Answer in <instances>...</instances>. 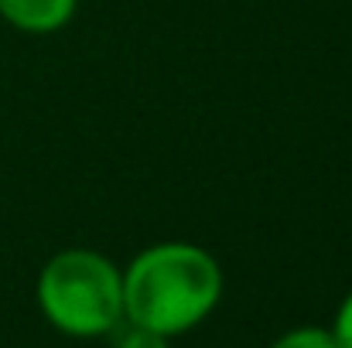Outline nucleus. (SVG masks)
Returning a JSON list of instances; mask_svg holds the SVG:
<instances>
[{
	"mask_svg": "<svg viewBox=\"0 0 352 348\" xmlns=\"http://www.w3.org/2000/svg\"><path fill=\"white\" fill-rule=\"evenodd\" d=\"M223 290V266L206 246L151 242L123 266V321L178 338L212 318Z\"/></svg>",
	"mask_w": 352,
	"mask_h": 348,
	"instance_id": "f257e3e1",
	"label": "nucleus"
},
{
	"mask_svg": "<svg viewBox=\"0 0 352 348\" xmlns=\"http://www.w3.org/2000/svg\"><path fill=\"white\" fill-rule=\"evenodd\" d=\"M34 301L58 335L107 338L123 325V266L89 246L58 249L38 270Z\"/></svg>",
	"mask_w": 352,
	"mask_h": 348,
	"instance_id": "f03ea898",
	"label": "nucleus"
},
{
	"mask_svg": "<svg viewBox=\"0 0 352 348\" xmlns=\"http://www.w3.org/2000/svg\"><path fill=\"white\" fill-rule=\"evenodd\" d=\"M79 0H0V17L21 34H55L72 24Z\"/></svg>",
	"mask_w": 352,
	"mask_h": 348,
	"instance_id": "7ed1b4c3",
	"label": "nucleus"
},
{
	"mask_svg": "<svg viewBox=\"0 0 352 348\" xmlns=\"http://www.w3.org/2000/svg\"><path fill=\"white\" fill-rule=\"evenodd\" d=\"M270 348H336L332 338V328H322V325H298V328H287L280 332Z\"/></svg>",
	"mask_w": 352,
	"mask_h": 348,
	"instance_id": "20e7f679",
	"label": "nucleus"
},
{
	"mask_svg": "<svg viewBox=\"0 0 352 348\" xmlns=\"http://www.w3.org/2000/svg\"><path fill=\"white\" fill-rule=\"evenodd\" d=\"M113 348H171V338H164V335H157L151 328L123 321L113 332Z\"/></svg>",
	"mask_w": 352,
	"mask_h": 348,
	"instance_id": "39448f33",
	"label": "nucleus"
},
{
	"mask_svg": "<svg viewBox=\"0 0 352 348\" xmlns=\"http://www.w3.org/2000/svg\"><path fill=\"white\" fill-rule=\"evenodd\" d=\"M332 338H336V348H352V290L342 297L336 318H332Z\"/></svg>",
	"mask_w": 352,
	"mask_h": 348,
	"instance_id": "423d86ee",
	"label": "nucleus"
}]
</instances>
